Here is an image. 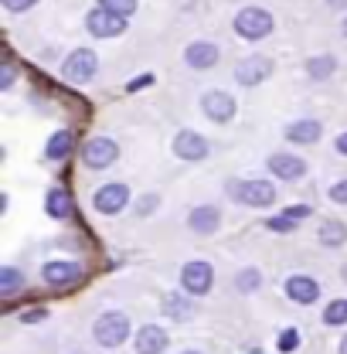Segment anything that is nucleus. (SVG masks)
I'll list each match as a JSON object with an SVG mask.
<instances>
[{
  "instance_id": "15",
  "label": "nucleus",
  "mask_w": 347,
  "mask_h": 354,
  "mask_svg": "<svg viewBox=\"0 0 347 354\" xmlns=\"http://www.w3.org/2000/svg\"><path fill=\"white\" fill-rule=\"evenodd\" d=\"M136 354H164L167 348V330L164 327H157V324H147V327H140L136 330Z\"/></svg>"
},
{
  "instance_id": "27",
  "label": "nucleus",
  "mask_w": 347,
  "mask_h": 354,
  "mask_svg": "<svg viewBox=\"0 0 347 354\" xmlns=\"http://www.w3.org/2000/svg\"><path fill=\"white\" fill-rule=\"evenodd\" d=\"M157 205H160V198H157V194H143V198H136V215H140V218H147V215H153V212H157Z\"/></svg>"
},
{
  "instance_id": "31",
  "label": "nucleus",
  "mask_w": 347,
  "mask_h": 354,
  "mask_svg": "<svg viewBox=\"0 0 347 354\" xmlns=\"http://www.w3.org/2000/svg\"><path fill=\"white\" fill-rule=\"evenodd\" d=\"M330 201H334V205H347V177L330 187Z\"/></svg>"
},
{
  "instance_id": "32",
  "label": "nucleus",
  "mask_w": 347,
  "mask_h": 354,
  "mask_svg": "<svg viewBox=\"0 0 347 354\" xmlns=\"http://www.w3.org/2000/svg\"><path fill=\"white\" fill-rule=\"evenodd\" d=\"M7 10H14V14H21V10H28V7H35L38 0H0Z\"/></svg>"
},
{
  "instance_id": "35",
  "label": "nucleus",
  "mask_w": 347,
  "mask_h": 354,
  "mask_svg": "<svg viewBox=\"0 0 347 354\" xmlns=\"http://www.w3.org/2000/svg\"><path fill=\"white\" fill-rule=\"evenodd\" d=\"M10 86H14V68L3 65V68H0V88H10Z\"/></svg>"
},
{
  "instance_id": "42",
  "label": "nucleus",
  "mask_w": 347,
  "mask_h": 354,
  "mask_svg": "<svg viewBox=\"0 0 347 354\" xmlns=\"http://www.w3.org/2000/svg\"><path fill=\"white\" fill-rule=\"evenodd\" d=\"M344 279H347V266H344Z\"/></svg>"
},
{
  "instance_id": "19",
  "label": "nucleus",
  "mask_w": 347,
  "mask_h": 354,
  "mask_svg": "<svg viewBox=\"0 0 347 354\" xmlns=\"http://www.w3.org/2000/svg\"><path fill=\"white\" fill-rule=\"evenodd\" d=\"M164 317H171V320H177V324L191 320V317H194L191 293H187V297H184V293H171V297H164Z\"/></svg>"
},
{
  "instance_id": "22",
  "label": "nucleus",
  "mask_w": 347,
  "mask_h": 354,
  "mask_svg": "<svg viewBox=\"0 0 347 354\" xmlns=\"http://www.w3.org/2000/svg\"><path fill=\"white\" fill-rule=\"evenodd\" d=\"M337 72V58L334 55H313L310 62H306V75L313 79V82H323V79H330Z\"/></svg>"
},
{
  "instance_id": "37",
  "label": "nucleus",
  "mask_w": 347,
  "mask_h": 354,
  "mask_svg": "<svg viewBox=\"0 0 347 354\" xmlns=\"http://www.w3.org/2000/svg\"><path fill=\"white\" fill-rule=\"evenodd\" d=\"M334 147H337V153H344V157H347V130L341 133L337 140H334Z\"/></svg>"
},
{
  "instance_id": "23",
  "label": "nucleus",
  "mask_w": 347,
  "mask_h": 354,
  "mask_svg": "<svg viewBox=\"0 0 347 354\" xmlns=\"http://www.w3.org/2000/svg\"><path fill=\"white\" fill-rule=\"evenodd\" d=\"M320 242L323 245H330V249H341L347 242V225L337 218H327L323 225H320Z\"/></svg>"
},
{
  "instance_id": "41",
  "label": "nucleus",
  "mask_w": 347,
  "mask_h": 354,
  "mask_svg": "<svg viewBox=\"0 0 347 354\" xmlns=\"http://www.w3.org/2000/svg\"><path fill=\"white\" fill-rule=\"evenodd\" d=\"M180 354H201V351H180Z\"/></svg>"
},
{
  "instance_id": "14",
  "label": "nucleus",
  "mask_w": 347,
  "mask_h": 354,
  "mask_svg": "<svg viewBox=\"0 0 347 354\" xmlns=\"http://www.w3.org/2000/svg\"><path fill=\"white\" fill-rule=\"evenodd\" d=\"M184 62H187L191 68H198V72L215 68L218 62H221V48L212 44V41H191L187 44V51H184Z\"/></svg>"
},
{
  "instance_id": "4",
  "label": "nucleus",
  "mask_w": 347,
  "mask_h": 354,
  "mask_svg": "<svg viewBox=\"0 0 347 354\" xmlns=\"http://www.w3.org/2000/svg\"><path fill=\"white\" fill-rule=\"evenodd\" d=\"M86 28L92 38H120L126 31V17L123 14H113L109 7H95V10H88Z\"/></svg>"
},
{
  "instance_id": "3",
  "label": "nucleus",
  "mask_w": 347,
  "mask_h": 354,
  "mask_svg": "<svg viewBox=\"0 0 347 354\" xmlns=\"http://www.w3.org/2000/svg\"><path fill=\"white\" fill-rule=\"evenodd\" d=\"M92 334H95V341H99L102 348H120V344L130 337V320H126V313L109 310V313H102V317L95 320Z\"/></svg>"
},
{
  "instance_id": "13",
  "label": "nucleus",
  "mask_w": 347,
  "mask_h": 354,
  "mask_svg": "<svg viewBox=\"0 0 347 354\" xmlns=\"http://www.w3.org/2000/svg\"><path fill=\"white\" fill-rule=\"evenodd\" d=\"M41 276L48 286H72V283L82 279V266L68 263V259H55V263H44Z\"/></svg>"
},
{
  "instance_id": "39",
  "label": "nucleus",
  "mask_w": 347,
  "mask_h": 354,
  "mask_svg": "<svg viewBox=\"0 0 347 354\" xmlns=\"http://www.w3.org/2000/svg\"><path fill=\"white\" fill-rule=\"evenodd\" d=\"M337 354H347V334H344V341H341V348H337Z\"/></svg>"
},
{
  "instance_id": "12",
  "label": "nucleus",
  "mask_w": 347,
  "mask_h": 354,
  "mask_svg": "<svg viewBox=\"0 0 347 354\" xmlns=\"http://www.w3.org/2000/svg\"><path fill=\"white\" fill-rule=\"evenodd\" d=\"M201 109H205V116L212 123H228L235 116V99L228 92H221V88H212V92L201 95Z\"/></svg>"
},
{
  "instance_id": "9",
  "label": "nucleus",
  "mask_w": 347,
  "mask_h": 354,
  "mask_svg": "<svg viewBox=\"0 0 347 354\" xmlns=\"http://www.w3.org/2000/svg\"><path fill=\"white\" fill-rule=\"evenodd\" d=\"M126 201H130V187L120 184V180L116 184H102L95 191V198H92V205H95L99 215H120L126 208Z\"/></svg>"
},
{
  "instance_id": "24",
  "label": "nucleus",
  "mask_w": 347,
  "mask_h": 354,
  "mask_svg": "<svg viewBox=\"0 0 347 354\" xmlns=\"http://www.w3.org/2000/svg\"><path fill=\"white\" fill-rule=\"evenodd\" d=\"M21 286H24V276L14 266H3L0 269V297H14Z\"/></svg>"
},
{
  "instance_id": "36",
  "label": "nucleus",
  "mask_w": 347,
  "mask_h": 354,
  "mask_svg": "<svg viewBox=\"0 0 347 354\" xmlns=\"http://www.w3.org/2000/svg\"><path fill=\"white\" fill-rule=\"evenodd\" d=\"M150 82H153V75H140V79H133V82H130V86H126V88H130V92H136V88L150 86Z\"/></svg>"
},
{
  "instance_id": "5",
  "label": "nucleus",
  "mask_w": 347,
  "mask_h": 354,
  "mask_svg": "<svg viewBox=\"0 0 347 354\" xmlns=\"http://www.w3.org/2000/svg\"><path fill=\"white\" fill-rule=\"evenodd\" d=\"M212 283H215V269H212V263H205V259H194V263H187L180 269V286L191 297H205L212 290Z\"/></svg>"
},
{
  "instance_id": "17",
  "label": "nucleus",
  "mask_w": 347,
  "mask_h": 354,
  "mask_svg": "<svg viewBox=\"0 0 347 354\" xmlns=\"http://www.w3.org/2000/svg\"><path fill=\"white\" fill-rule=\"evenodd\" d=\"M286 297L293 300V304H317V297H320V286H317V279H310V276H290L286 279Z\"/></svg>"
},
{
  "instance_id": "16",
  "label": "nucleus",
  "mask_w": 347,
  "mask_h": 354,
  "mask_svg": "<svg viewBox=\"0 0 347 354\" xmlns=\"http://www.w3.org/2000/svg\"><path fill=\"white\" fill-rule=\"evenodd\" d=\"M218 225H221V212L215 205H198L187 215V228L198 232V235H212V232H218Z\"/></svg>"
},
{
  "instance_id": "29",
  "label": "nucleus",
  "mask_w": 347,
  "mask_h": 354,
  "mask_svg": "<svg viewBox=\"0 0 347 354\" xmlns=\"http://www.w3.org/2000/svg\"><path fill=\"white\" fill-rule=\"evenodd\" d=\"M297 344H300V334H297L293 327L279 334V351H286V354H290V351H293V348H297Z\"/></svg>"
},
{
  "instance_id": "7",
  "label": "nucleus",
  "mask_w": 347,
  "mask_h": 354,
  "mask_svg": "<svg viewBox=\"0 0 347 354\" xmlns=\"http://www.w3.org/2000/svg\"><path fill=\"white\" fill-rule=\"evenodd\" d=\"M276 72V62L269 55H249L245 62L235 65V82L238 86H259Z\"/></svg>"
},
{
  "instance_id": "2",
  "label": "nucleus",
  "mask_w": 347,
  "mask_h": 354,
  "mask_svg": "<svg viewBox=\"0 0 347 354\" xmlns=\"http://www.w3.org/2000/svg\"><path fill=\"white\" fill-rule=\"evenodd\" d=\"M228 194L249 208H269L276 201V187L272 180H232L228 184Z\"/></svg>"
},
{
  "instance_id": "11",
  "label": "nucleus",
  "mask_w": 347,
  "mask_h": 354,
  "mask_svg": "<svg viewBox=\"0 0 347 354\" xmlns=\"http://www.w3.org/2000/svg\"><path fill=\"white\" fill-rule=\"evenodd\" d=\"M265 167H269V174L279 177V180H300V177L306 174V160H303V157L286 153V150L272 153V157L265 160Z\"/></svg>"
},
{
  "instance_id": "21",
  "label": "nucleus",
  "mask_w": 347,
  "mask_h": 354,
  "mask_svg": "<svg viewBox=\"0 0 347 354\" xmlns=\"http://www.w3.org/2000/svg\"><path fill=\"white\" fill-rule=\"evenodd\" d=\"M72 147H75V136L68 130H58V133H51L44 153H48V160H65V157L72 153Z\"/></svg>"
},
{
  "instance_id": "34",
  "label": "nucleus",
  "mask_w": 347,
  "mask_h": 354,
  "mask_svg": "<svg viewBox=\"0 0 347 354\" xmlns=\"http://www.w3.org/2000/svg\"><path fill=\"white\" fill-rule=\"evenodd\" d=\"M44 317H48V310H24V313H21L24 324H38V320H44Z\"/></svg>"
},
{
  "instance_id": "10",
  "label": "nucleus",
  "mask_w": 347,
  "mask_h": 354,
  "mask_svg": "<svg viewBox=\"0 0 347 354\" xmlns=\"http://www.w3.org/2000/svg\"><path fill=\"white\" fill-rule=\"evenodd\" d=\"M208 140L201 136V133L194 130H180L174 136V153L180 157V160H191V164H198V160H205L208 157Z\"/></svg>"
},
{
  "instance_id": "40",
  "label": "nucleus",
  "mask_w": 347,
  "mask_h": 354,
  "mask_svg": "<svg viewBox=\"0 0 347 354\" xmlns=\"http://www.w3.org/2000/svg\"><path fill=\"white\" fill-rule=\"evenodd\" d=\"M341 31H344V38H347V17H344V28H341Z\"/></svg>"
},
{
  "instance_id": "18",
  "label": "nucleus",
  "mask_w": 347,
  "mask_h": 354,
  "mask_svg": "<svg viewBox=\"0 0 347 354\" xmlns=\"http://www.w3.org/2000/svg\"><path fill=\"white\" fill-rule=\"evenodd\" d=\"M44 208H48L51 218H58V221H65V218L75 215V201H72V194H68L65 187H51L48 198H44Z\"/></svg>"
},
{
  "instance_id": "1",
  "label": "nucleus",
  "mask_w": 347,
  "mask_h": 354,
  "mask_svg": "<svg viewBox=\"0 0 347 354\" xmlns=\"http://www.w3.org/2000/svg\"><path fill=\"white\" fill-rule=\"evenodd\" d=\"M272 28H276V21H272V14L262 10V7H245V10L235 14V35L245 38V41H262V38H269Z\"/></svg>"
},
{
  "instance_id": "28",
  "label": "nucleus",
  "mask_w": 347,
  "mask_h": 354,
  "mask_svg": "<svg viewBox=\"0 0 347 354\" xmlns=\"http://www.w3.org/2000/svg\"><path fill=\"white\" fill-rule=\"evenodd\" d=\"M136 3L140 0H102V7H109L113 14H123V17H130L133 10H136Z\"/></svg>"
},
{
  "instance_id": "25",
  "label": "nucleus",
  "mask_w": 347,
  "mask_h": 354,
  "mask_svg": "<svg viewBox=\"0 0 347 354\" xmlns=\"http://www.w3.org/2000/svg\"><path fill=\"white\" fill-rule=\"evenodd\" d=\"M323 324H327V327H341V324H347V300H330L327 310H323Z\"/></svg>"
},
{
  "instance_id": "38",
  "label": "nucleus",
  "mask_w": 347,
  "mask_h": 354,
  "mask_svg": "<svg viewBox=\"0 0 347 354\" xmlns=\"http://www.w3.org/2000/svg\"><path fill=\"white\" fill-rule=\"evenodd\" d=\"M327 7H334V10H344L347 0H327Z\"/></svg>"
},
{
  "instance_id": "33",
  "label": "nucleus",
  "mask_w": 347,
  "mask_h": 354,
  "mask_svg": "<svg viewBox=\"0 0 347 354\" xmlns=\"http://www.w3.org/2000/svg\"><path fill=\"white\" fill-rule=\"evenodd\" d=\"M283 215H290L293 221H303L306 215H310V205H290V208H286Z\"/></svg>"
},
{
  "instance_id": "26",
  "label": "nucleus",
  "mask_w": 347,
  "mask_h": 354,
  "mask_svg": "<svg viewBox=\"0 0 347 354\" xmlns=\"http://www.w3.org/2000/svg\"><path fill=\"white\" fill-rule=\"evenodd\" d=\"M235 286H238L242 293H252V290L259 286V269H242V272L235 276Z\"/></svg>"
},
{
  "instance_id": "20",
  "label": "nucleus",
  "mask_w": 347,
  "mask_h": 354,
  "mask_svg": "<svg viewBox=\"0 0 347 354\" xmlns=\"http://www.w3.org/2000/svg\"><path fill=\"white\" fill-rule=\"evenodd\" d=\"M320 133H323V127L317 120H297V123L286 127V140L290 143H317Z\"/></svg>"
},
{
  "instance_id": "6",
  "label": "nucleus",
  "mask_w": 347,
  "mask_h": 354,
  "mask_svg": "<svg viewBox=\"0 0 347 354\" xmlns=\"http://www.w3.org/2000/svg\"><path fill=\"white\" fill-rule=\"evenodd\" d=\"M82 160H86L88 171H102V167H109V164L120 160V147L109 136H92L86 143V150H82Z\"/></svg>"
},
{
  "instance_id": "8",
  "label": "nucleus",
  "mask_w": 347,
  "mask_h": 354,
  "mask_svg": "<svg viewBox=\"0 0 347 354\" xmlns=\"http://www.w3.org/2000/svg\"><path fill=\"white\" fill-rule=\"evenodd\" d=\"M95 68H99V55H95L92 48H79V51H72L68 62L62 65V75L79 86V82H88V79L95 75Z\"/></svg>"
},
{
  "instance_id": "30",
  "label": "nucleus",
  "mask_w": 347,
  "mask_h": 354,
  "mask_svg": "<svg viewBox=\"0 0 347 354\" xmlns=\"http://www.w3.org/2000/svg\"><path fill=\"white\" fill-rule=\"evenodd\" d=\"M265 228H272V232H293V228H297V221L290 218V215H283V218H269L265 221Z\"/></svg>"
}]
</instances>
